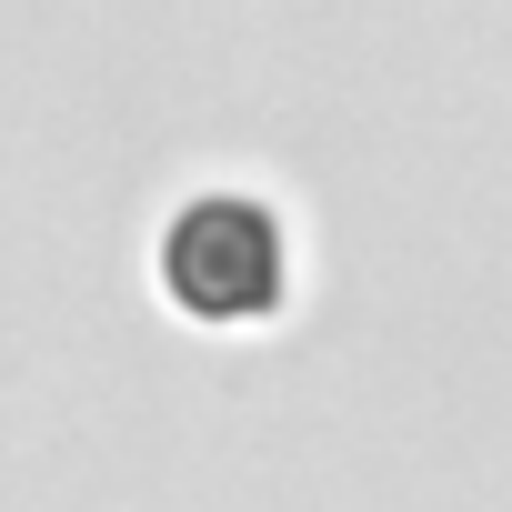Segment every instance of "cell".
Segmentation results:
<instances>
[{
    "label": "cell",
    "instance_id": "1",
    "mask_svg": "<svg viewBox=\"0 0 512 512\" xmlns=\"http://www.w3.org/2000/svg\"><path fill=\"white\" fill-rule=\"evenodd\" d=\"M282 282V251H272V221L251 201H201L181 231H171V292L201 302V312H262Z\"/></svg>",
    "mask_w": 512,
    "mask_h": 512
}]
</instances>
